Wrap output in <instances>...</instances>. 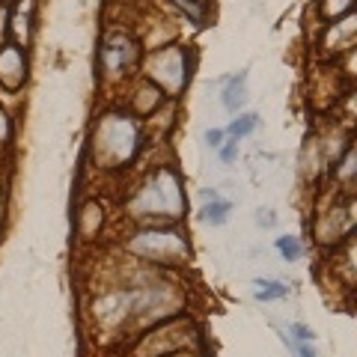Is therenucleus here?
I'll list each match as a JSON object with an SVG mask.
<instances>
[{
  "label": "nucleus",
  "instance_id": "nucleus-5",
  "mask_svg": "<svg viewBox=\"0 0 357 357\" xmlns=\"http://www.w3.org/2000/svg\"><path fill=\"white\" fill-rule=\"evenodd\" d=\"M256 126H259V116H256V114H244V116H238V119L229 126V134H232L236 140H238V137H248V134H250Z\"/></svg>",
  "mask_w": 357,
  "mask_h": 357
},
{
  "label": "nucleus",
  "instance_id": "nucleus-7",
  "mask_svg": "<svg viewBox=\"0 0 357 357\" xmlns=\"http://www.w3.org/2000/svg\"><path fill=\"white\" fill-rule=\"evenodd\" d=\"M289 331L295 333V340H298V342H312V340H316V333H312L307 325H292Z\"/></svg>",
  "mask_w": 357,
  "mask_h": 357
},
{
  "label": "nucleus",
  "instance_id": "nucleus-1",
  "mask_svg": "<svg viewBox=\"0 0 357 357\" xmlns=\"http://www.w3.org/2000/svg\"><path fill=\"white\" fill-rule=\"evenodd\" d=\"M21 72H24V60L15 48H3L0 51V81L15 86L21 81Z\"/></svg>",
  "mask_w": 357,
  "mask_h": 357
},
{
  "label": "nucleus",
  "instance_id": "nucleus-6",
  "mask_svg": "<svg viewBox=\"0 0 357 357\" xmlns=\"http://www.w3.org/2000/svg\"><path fill=\"white\" fill-rule=\"evenodd\" d=\"M277 250H280L286 256V262H298L301 259V244L295 238H277Z\"/></svg>",
  "mask_w": 357,
  "mask_h": 357
},
{
  "label": "nucleus",
  "instance_id": "nucleus-10",
  "mask_svg": "<svg viewBox=\"0 0 357 357\" xmlns=\"http://www.w3.org/2000/svg\"><path fill=\"white\" fill-rule=\"evenodd\" d=\"M295 349H298V354H301V357H316V351H312V349H310V345H307V342H298V345H295Z\"/></svg>",
  "mask_w": 357,
  "mask_h": 357
},
{
  "label": "nucleus",
  "instance_id": "nucleus-3",
  "mask_svg": "<svg viewBox=\"0 0 357 357\" xmlns=\"http://www.w3.org/2000/svg\"><path fill=\"white\" fill-rule=\"evenodd\" d=\"M256 286H259V289H256V298H259V301H277V298L289 295V286L274 283V280H259Z\"/></svg>",
  "mask_w": 357,
  "mask_h": 357
},
{
  "label": "nucleus",
  "instance_id": "nucleus-4",
  "mask_svg": "<svg viewBox=\"0 0 357 357\" xmlns=\"http://www.w3.org/2000/svg\"><path fill=\"white\" fill-rule=\"evenodd\" d=\"M229 203H227V199H215V203H208L206 208H203V218L208 220V223H218V227H220V223H227V215H229Z\"/></svg>",
  "mask_w": 357,
  "mask_h": 357
},
{
  "label": "nucleus",
  "instance_id": "nucleus-8",
  "mask_svg": "<svg viewBox=\"0 0 357 357\" xmlns=\"http://www.w3.org/2000/svg\"><path fill=\"white\" fill-rule=\"evenodd\" d=\"M206 140H208V146L220 149V146H223V131H220V128H211V131H206Z\"/></svg>",
  "mask_w": 357,
  "mask_h": 357
},
{
  "label": "nucleus",
  "instance_id": "nucleus-2",
  "mask_svg": "<svg viewBox=\"0 0 357 357\" xmlns=\"http://www.w3.org/2000/svg\"><path fill=\"white\" fill-rule=\"evenodd\" d=\"M244 84H248V75H244V72H238L227 84V89H223V107H227V110H238L244 105V98H248V96H244Z\"/></svg>",
  "mask_w": 357,
  "mask_h": 357
},
{
  "label": "nucleus",
  "instance_id": "nucleus-9",
  "mask_svg": "<svg viewBox=\"0 0 357 357\" xmlns=\"http://www.w3.org/2000/svg\"><path fill=\"white\" fill-rule=\"evenodd\" d=\"M236 152H238V143H236V140H232V143H227V146H220V158H223V161H227V164H229L232 158H236Z\"/></svg>",
  "mask_w": 357,
  "mask_h": 357
}]
</instances>
